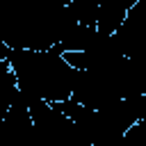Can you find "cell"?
I'll use <instances>...</instances> for the list:
<instances>
[{
    "instance_id": "6da1fadb",
    "label": "cell",
    "mask_w": 146,
    "mask_h": 146,
    "mask_svg": "<svg viewBox=\"0 0 146 146\" xmlns=\"http://www.w3.org/2000/svg\"><path fill=\"white\" fill-rule=\"evenodd\" d=\"M7 64L14 73L16 89L32 103H59L71 98L75 68L57 52L48 50H11Z\"/></svg>"
},
{
    "instance_id": "7a4b0ae2",
    "label": "cell",
    "mask_w": 146,
    "mask_h": 146,
    "mask_svg": "<svg viewBox=\"0 0 146 146\" xmlns=\"http://www.w3.org/2000/svg\"><path fill=\"white\" fill-rule=\"evenodd\" d=\"M0 146H34L30 110H7V114L0 119Z\"/></svg>"
}]
</instances>
